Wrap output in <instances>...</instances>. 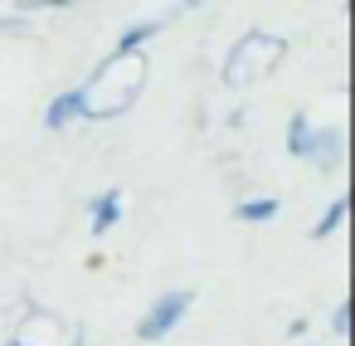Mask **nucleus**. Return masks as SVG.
I'll return each mask as SVG.
<instances>
[{"label":"nucleus","mask_w":355,"mask_h":346,"mask_svg":"<svg viewBox=\"0 0 355 346\" xmlns=\"http://www.w3.org/2000/svg\"><path fill=\"white\" fill-rule=\"evenodd\" d=\"M117 210H122V195L117 190H107L103 200H98V210H93V229L103 234V229H112L117 224Z\"/></svg>","instance_id":"nucleus-6"},{"label":"nucleus","mask_w":355,"mask_h":346,"mask_svg":"<svg viewBox=\"0 0 355 346\" xmlns=\"http://www.w3.org/2000/svg\"><path fill=\"white\" fill-rule=\"evenodd\" d=\"M185 312H190V293H166V297H161V302L141 317L137 336H141V341H156V336H166V331L185 317Z\"/></svg>","instance_id":"nucleus-3"},{"label":"nucleus","mask_w":355,"mask_h":346,"mask_svg":"<svg viewBox=\"0 0 355 346\" xmlns=\"http://www.w3.org/2000/svg\"><path fill=\"white\" fill-rule=\"evenodd\" d=\"M141 88H146V59L141 54H112L78 88V108H83V117H117L141 98Z\"/></svg>","instance_id":"nucleus-1"},{"label":"nucleus","mask_w":355,"mask_h":346,"mask_svg":"<svg viewBox=\"0 0 355 346\" xmlns=\"http://www.w3.org/2000/svg\"><path fill=\"white\" fill-rule=\"evenodd\" d=\"M340 220H345V195H340V200H331L326 220H321V224H316L311 234H316V239H326V234H336V229H340Z\"/></svg>","instance_id":"nucleus-8"},{"label":"nucleus","mask_w":355,"mask_h":346,"mask_svg":"<svg viewBox=\"0 0 355 346\" xmlns=\"http://www.w3.org/2000/svg\"><path fill=\"white\" fill-rule=\"evenodd\" d=\"M73 117H83V108H78V93H64L49 113H44V122L49 127H64V122H73Z\"/></svg>","instance_id":"nucleus-5"},{"label":"nucleus","mask_w":355,"mask_h":346,"mask_svg":"<svg viewBox=\"0 0 355 346\" xmlns=\"http://www.w3.org/2000/svg\"><path fill=\"white\" fill-rule=\"evenodd\" d=\"M156 30H161L156 20H146V25H137V30H127V35L117 40V49H112V54H137V49H141V44H146V40H151Z\"/></svg>","instance_id":"nucleus-7"},{"label":"nucleus","mask_w":355,"mask_h":346,"mask_svg":"<svg viewBox=\"0 0 355 346\" xmlns=\"http://www.w3.org/2000/svg\"><path fill=\"white\" fill-rule=\"evenodd\" d=\"M331 327H336V331L345 336V331H350V307H336V317H331Z\"/></svg>","instance_id":"nucleus-10"},{"label":"nucleus","mask_w":355,"mask_h":346,"mask_svg":"<svg viewBox=\"0 0 355 346\" xmlns=\"http://www.w3.org/2000/svg\"><path fill=\"white\" fill-rule=\"evenodd\" d=\"M268 215H277V200H248V205H239V220H268Z\"/></svg>","instance_id":"nucleus-9"},{"label":"nucleus","mask_w":355,"mask_h":346,"mask_svg":"<svg viewBox=\"0 0 355 346\" xmlns=\"http://www.w3.org/2000/svg\"><path fill=\"white\" fill-rule=\"evenodd\" d=\"M282 59H287V44H282L277 35L248 30V35L229 49V59H224V83H229V88H248V83L268 79Z\"/></svg>","instance_id":"nucleus-2"},{"label":"nucleus","mask_w":355,"mask_h":346,"mask_svg":"<svg viewBox=\"0 0 355 346\" xmlns=\"http://www.w3.org/2000/svg\"><path fill=\"white\" fill-rule=\"evenodd\" d=\"M287 151H292V156H311V151H316V137H311V127H306V117H302V113L292 117V132H287Z\"/></svg>","instance_id":"nucleus-4"}]
</instances>
